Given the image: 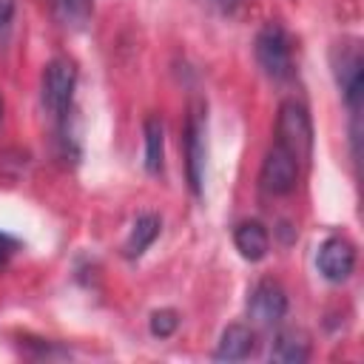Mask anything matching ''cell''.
Masks as SVG:
<instances>
[{"mask_svg":"<svg viewBox=\"0 0 364 364\" xmlns=\"http://www.w3.org/2000/svg\"><path fill=\"white\" fill-rule=\"evenodd\" d=\"M276 142L284 145L299 162H307L310 159V151H313V125H310V114H307V108L301 102L284 100L279 105Z\"/></svg>","mask_w":364,"mask_h":364,"instance_id":"obj_1","label":"cell"},{"mask_svg":"<svg viewBox=\"0 0 364 364\" xmlns=\"http://www.w3.org/2000/svg\"><path fill=\"white\" fill-rule=\"evenodd\" d=\"M77 85V65L68 57H54L43 71V105L54 119H65Z\"/></svg>","mask_w":364,"mask_h":364,"instance_id":"obj_2","label":"cell"},{"mask_svg":"<svg viewBox=\"0 0 364 364\" xmlns=\"http://www.w3.org/2000/svg\"><path fill=\"white\" fill-rule=\"evenodd\" d=\"M256 63L270 80H287L293 74L290 40L279 23H267L256 34Z\"/></svg>","mask_w":364,"mask_h":364,"instance_id":"obj_3","label":"cell"},{"mask_svg":"<svg viewBox=\"0 0 364 364\" xmlns=\"http://www.w3.org/2000/svg\"><path fill=\"white\" fill-rule=\"evenodd\" d=\"M299 168H301V162H299L284 145L273 142V148H270V151L264 154V159H262L259 182H262V188H264L267 193L284 196V193H290V191L296 188V182H299Z\"/></svg>","mask_w":364,"mask_h":364,"instance_id":"obj_4","label":"cell"},{"mask_svg":"<svg viewBox=\"0 0 364 364\" xmlns=\"http://www.w3.org/2000/svg\"><path fill=\"white\" fill-rule=\"evenodd\" d=\"M205 108L202 102L191 105L188 122H185V171H188V182L191 191L199 196L202 193V179H205Z\"/></svg>","mask_w":364,"mask_h":364,"instance_id":"obj_5","label":"cell"},{"mask_svg":"<svg viewBox=\"0 0 364 364\" xmlns=\"http://www.w3.org/2000/svg\"><path fill=\"white\" fill-rule=\"evenodd\" d=\"M333 71H336V82H338L347 105L353 111H358L361 91H364V60H361L358 43H344L341 48H336Z\"/></svg>","mask_w":364,"mask_h":364,"instance_id":"obj_6","label":"cell"},{"mask_svg":"<svg viewBox=\"0 0 364 364\" xmlns=\"http://www.w3.org/2000/svg\"><path fill=\"white\" fill-rule=\"evenodd\" d=\"M247 313L259 327H273L287 316V293L279 282L262 279L247 299Z\"/></svg>","mask_w":364,"mask_h":364,"instance_id":"obj_7","label":"cell"},{"mask_svg":"<svg viewBox=\"0 0 364 364\" xmlns=\"http://www.w3.org/2000/svg\"><path fill=\"white\" fill-rule=\"evenodd\" d=\"M316 264H318V273L333 282V284H341L353 276L355 270V247L350 239L344 236H330L321 242L318 247V256H316Z\"/></svg>","mask_w":364,"mask_h":364,"instance_id":"obj_8","label":"cell"},{"mask_svg":"<svg viewBox=\"0 0 364 364\" xmlns=\"http://www.w3.org/2000/svg\"><path fill=\"white\" fill-rule=\"evenodd\" d=\"M256 350V333L247 324H230L222 330L219 347H216V358L219 361H242Z\"/></svg>","mask_w":364,"mask_h":364,"instance_id":"obj_9","label":"cell"},{"mask_svg":"<svg viewBox=\"0 0 364 364\" xmlns=\"http://www.w3.org/2000/svg\"><path fill=\"white\" fill-rule=\"evenodd\" d=\"M233 245H236V250L242 253V259L259 262V259H264L267 250H270V236H267V230H264L262 222H242V225H236V230H233Z\"/></svg>","mask_w":364,"mask_h":364,"instance_id":"obj_10","label":"cell"},{"mask_svg":"<svg viewBox=\"0 0 364 364\" xmlns=\"http://www.w3.org/2000/svg\"><path fill=\"white\" fill-rule=\"evenodd\" d=\"M159 230H162V219H159L156 213H142V216H136V222L131 225V233H128V239H125V245H122L125 259H139V256L154 245V239L159 236Z\"/></svg>","mask_w":364,"mask_h":364,"instance_id":"obj_11","label":"cell"},{"mask_svg":"<svg viewBox=\"0 0 364 364\" xmlns=\"http://www.w3.org/2000/svg\"><path fill=\"white\" fill-rule=\"evenodd\" d=\"M270 355L273 361H282V364H304L310 358V341L296 330H282L273 341Z\"/></svg>","mask_w":364,"mask_h":364,"instance_id":"obj_12","label":"cell"},{"mask_svg":"<svg viewBox=\"0 0 364 364\" xmlns=\"http://www.w3.org/2000/svg\"><path fill=\"white\" fill-rule=\"evenodd\" d=\"M162 159H165V128L159 117H148L145 119V171L159 173Z\"/></svg>","mask_w":364,"mask_h":364,"instance_id":"obj_13","label":"cell"},{"mask_svg":"<svg viewBox=\"0 0 364 364\" xmlns=\"http://www.w3.org/2000/svg\"><path fill=\"white\" fill-rule=\"evenodd\" d=\"M54 6L65 26H82L94 11V0H54Z\"/></svg>","mask_w":364,"mask_h":364,"instance_id":"obj_14","label":"cell"},{"mask_svg":"<svg viewBox=\"0 0 364 364\" xmlns=\"http://www.w3.org/2000/svg\"><path fill=\"white\" fill-rule=\"evenodd\" d=\"M148 327H151V336H156V338H168V336H173L176 327H179V313L171 310V307L156 310V313H151Z\"/></svg>","mask_w":364,"mask_h":364,"instance_id":"obj_15","label":"cell"},{"mask_svg":"<svg viewBox=\"0 0 364 364\" xmlns=\"http://www.w3.org/2000/svg\"><path fill=\"white\" fill-rule=\"evenodd\" d=\"M17 250V242L11 239V236H6V233H0V267L9 262V256Z\"/></svg>","mask_w":364,"mask_h":364,"instance_id":"obj_16","label":"cell"},{"mask_svg":"<svg viewBox=\"0 0 364 364\" xmlns=\"http://www.w3.org/2000/svg\"><path fill=\"white\" fill-rule=\"evenodd\" d=\"M14 9H17V3H14V0H0V28L11 23V17H14Z\"/></svg>","mask_w":364,"mask_h":364,"instance_id":"obj_17","label":"cell"},{"mask_svg":"<svg viewBox=\"0 0 364 364\" xmlns=\"http://www.w3.org/2000/svg\"><path fill=\"white\" fill-rule=\"evenodd\" d=\"M210 3H213L216 9H222V11H228V9H236L242 0H210Z\"/></svg>","mask_w":364,"mask_h":364,"instance_id":"obj_18","label":"cell"},{"mask_svg":"<svg viewBox=\"0 0 364 364\" xmlns=\"http://www.w3.org/2000/svg\"><path fill=\"white\" fill-rule=\"evenodd\" d=\"M0 117H3V97H0Z\"/></svg>","mask_w":364,"mask_h":364,"instance_id":"obj_19","label":"cell"}]
</instances>
